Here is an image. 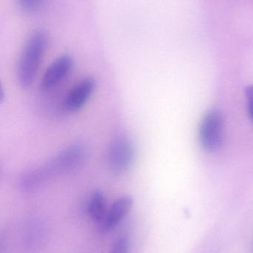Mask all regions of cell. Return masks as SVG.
<instances>
[{
  "mask_svg": "<svg viewBox=\"0 0 253 253\" xmlns=\"http://www.w3.org/2000/svg\"><path fill=\"white\" fill-rule=\"evenodd\" d=\"M87 156V149L80 142L65 147L56 156L43 165L27 171L21 177L22 190H34L49 180L75 170L81 166Z\"/></svg>",
  "mask_w": 253,
  "mask_h": 253,
  "instance_id": "cell-1",
  "label": "cell"
},
{
  "mask_svg": "<svg viewBox=\"0 0 253 253\" xmlns=\"http://www.w3.org/2000/svg\"><path fill=\"white\" fill-rule=\"evenodd\" d=\"M47 34L43 30L34 31L25 42L17 65V80L22 88L34 83L47 48Z\"/></svg>",
  "mask_w": 253,
  "mask_h": 253,
  "instance_id": "cell-2",
  "label": "cell"
},
{
  "mask_svg": "<svg viewBox=\"0 0 253 253\" xmlns=\"http://www.w3.org/2000/svg\"><path fill=\"white\" fill-rule=\"evenodd\" d=\"M135 147L129 136L119 133L114 137L108 150V166L113 173L123 175L130 169L135 160Z\"/></svg>",
  "mask_w": 253,
  "mask_h": 253,
  "instance_id": "cell-3",
  "label": "cell"
},
{
  "mask_svg": "<svg viewBox=\"0 0 253 253\" xmlns=\"http://www.w3.org/2000/svg\"><path fill=\"white\" fill-rule=\"evenodd\" d=\"M224 139V122L222 114L216 110L203 117L199 128V141L206 151L212 153L222 147Z\"/></svg>",
  "mask_w": 253,
  "mask_h": 253,
  "instance_id": "cell-4",
  "label": "cell"
},
{
  "mask_svg": "<svg viewBox=\"0 0 253 253\" xmlns=\"http://www.w3.org/2000/svg\"><path fill=\"white\" fill-rule=\"evenodd\" d=\"M95 87V79L90 77L83 79L67 93L62 102V109L68 113L77 112L92 97Z\"/></svg>",
  "mask_w": 253,
  "mask_h": 253,
  "instance_id": "cell-5",
  "label": "cell"
},
{
  "mask_svg": "<svg viewBox=\"0 0 253 253\" xmlns=\"http://www.w3.org/2000/svg\"><path fill=\"white\" fill-rule=\"evenodd\" d=\"M73 65L74 60L70 55H62L56 58L45 71L40 81V89L49 90L59 84L69 74Z\"/></svg>",
  "mask_w": 253,
  "mask_h": 253,
  "instance_id": "cell-6",
  "label": "cell"
},
{
  "mask_svg": "<svg viewBox=\"0 0 253 253\" xmlns=\"http://www.w3.org/2000/svg\"><path fill=\"white\" fill-rule=\"evenodd\" d=\"M133 206V199L130 196H123L114 201L107 211L103 221L100 224V230L103 233L114 230L126 216Z\"/></svg>",
  "mask_w": 253,
  "mask_h": 253,
  "instance_id": "cell-7",
  "label": "cell"
},
{
  "mask_svg": "<svg viewBox=\"0 0 253 253\" xmlns=\"http://www.w3.org/2000/svg\"><path fill=\"white\" fill-rule=\"evenodd\" d=\"M106 199L101 190H95L89 199L87 211L89 216L95 222L101 224L106 215Z\"/></svg>",
  "mask_w": 253,
  "mask_h": 253,
  "instance_id": "cell-8",
  "label": "cell"
},
{
  "mask_svg": "<svg viewBox=\"0 0 253 253\" xmlns=\"http://www.w3.org/2000/svg\"><path fill=\"white\" fill-rule=\"evenodd\" d=\"M129 240L127 237L118 238L114 242L109 253H129Z\"/></svg>",
  "mask_w": 253,
  "mask_h": 253,
  "instance_id": "cell-9",
  "label": "cell"
},
{
  "mask_svg": "<svg viewBox=\"0 0 253 253\" xmlns=\"http://www.w3.org/2000/svg\"><path fill=\"white\" fill-rule=\"evenodd\" d=\"M40 0H18L19 7L26 12L35 10L40 4Z\"/></svg>",
  "mask_w": 253,
  "mask_h": 253,
  "instance_id": "cell-10",
  "label": "cell"
},
{
  "mask_svg": "<svg viewBox=\"0 0 253 253\" xmlns=\"http://www.w3.org/2000/svg\"><path fill=\"white\" fill-rule=\"evenodd\" d=\"M245 93L248 102V113L253 123V84L245 87Z\"/></svg>",
  "mask_w": 253,
  "mask_h": 253,
  "instance_id": "cell-11",
  "label": "cell"
}]
</instances>
